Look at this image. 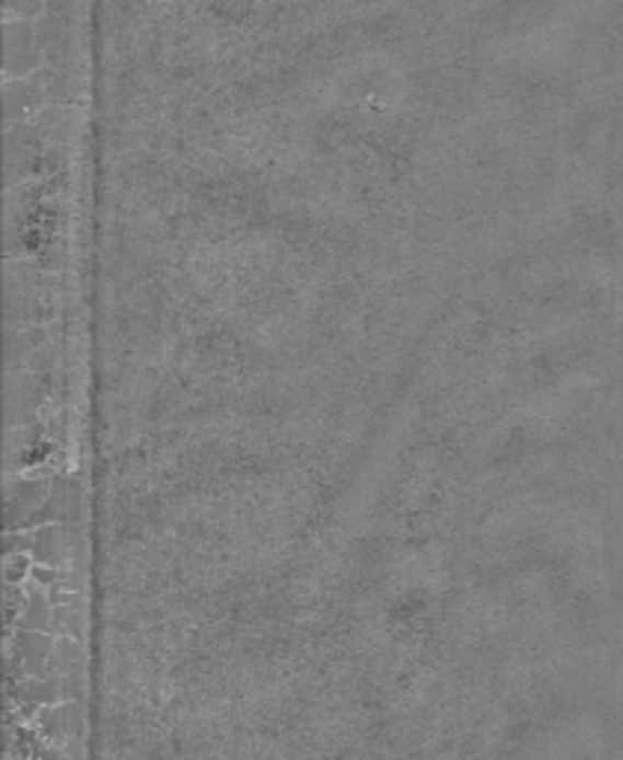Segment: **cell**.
Here are the masks:
<instances>
[{
	"instance_id": "1",
	"label": "cell",
	"mask_w": 623,
	"mask_h": 760,
	"mask_svg": "<svg viewBox=\"0 0 623 760\" xmlns=\"http://www.w3.org/2000/svg\"><path fill=\"white\" fill-rule=\"evenodd\" d=\"M3 36H7V69L12 74H24L39 66L31 21H7Z\"/></svg>"
},
{
	"instance_id": "2",
	"label": "cell",
	"mask_w": 623,
	"mask_h": 760,
	"mask_svg": "<svg viewBox=\"0 0 623 760\" xmlns=\"http://www.w3.org/2000/svg\"><path fill=\"white\" fill-rule=\"evenodd\" d=\"M31 546H33V555H36L39 562H45V565H57L62 555H66V534H62L60 526L45 523L31 534Z\"/></svg>"
}]
</instances>
